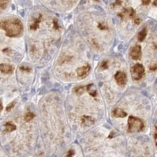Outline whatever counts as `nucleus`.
<instances>
[{
  "instance_id": "a878e982",
  "label": "nucleus",
  "mask_w": 157,
  "mask_h": 157,
  "mask_svg": "<svg viewBox=\"0 0 157 157\" xmlns=\"http://www.w3.org/2000/svg\"><path fill=\"white\" fill-rule=\"evenodd\" d=\"M135 23L137 24H139L140 23V20L139 19H136V20H135Z\"/></svg>"
},
{
  "instance_id": "7ed1b4c3",
  "label": "nucleus",
  "mask_w": 157,
  "mask_h": 157,
  "mask_svg": "<svg viewBox=\"0 0 157 157\" xmlns=\"http://www.w3.org/2000/svg\"><path fill=\"white\" fill-rule=\"evenodd\" d=\"M145 71V68L143 65L137 63L131 68V75L134 80H139L143 77Z\"/></svg>"
},
{
  "instance_id": "f257e3e1",
  "label": "nucleus",
  "mask_w": 157,
  "mask_h": 157,
  "mask_svg": "<svg viewBox=\"0 0 157 157\" xmlns=\"http://www.w3.org/2000/svg\"><path fill=\"white\" fill-rule=\"evenodd\" d=\"M0 29L6 31V35L10 37H15L23 32V23L18 18H9L0 21Z\"/></svg>"
},
{
  "instance_id": "412c9836",
  "label": "nucleus",
  "mask_w": 157,
  "mask_h": 157,
  "mask_svg": "<svg viewBox=\"0 0 157 157\" xmlns=\"http://www.w3.org/2000/svg\"><path fill=\"white\" fill-rule=\"evenodd\" d=\"M53 23H54V28L56 29H58V28H59V26H58V24L57 20H55L54 21H53Z\"/></svg>"
},
{
  "instance_id": "20e7f679",
  "label": "nucleus",
  "mask_w": 157,
  "mask_h": 157,
  "mask_svg": "<svg viewBox=\"0 0 157 157\" xmlns=\"http://www.w3.org/2000/svg\"><path fill=\"white\" fill-rule=\"evenodd\" d=\"M117 84L120 86H124L127 82L126 74L123 72H118L114 76Z\"/></svg>"
},
{
  "instance_id": "bb28decb",
  "label": "nucleus",
  "mask_w": 157,
  "mask_h": 157,
  "mask_svg": "<svg viewBox=\"0 0 157 157\" xmlns=\"http://www.w3.org/2000/svg\"><path fill=\"white\" fill-rule=\"evenodd\" d=\"M103 1H104L106 4H107V3L108 2V0H103Z\"/></svg>"
},
{
  "instance_id": "1a4fd4ad",
  "label": "nucleus",
  "mask_w": 157,
  "mask_h": 157,
  "mask_svg": "<svg viewBox=\"0 0 157 157\" xmlns=\"http://www.w3.org/2000/svg\"><path fill=\"white\" fill-rule=\"evenodd\" d=\"M112 115L115 118H124L127 115V113L121 109L115 108L113 111Z\"/></svg>"
},
{
  "instance_id": "39448f33",
  "label": "nucleus",
  "mask_w": 157,
  "mask_h": 157,
  "mask_svg": "<svg viewBox=\"0 0 157 157\" xmlns=\"http://www.w3.org/2000/svg\"><path fill=\"white\" fill-rule=\"evenodd\" d=\"M130 55L133 60H140L142 56L141 47L140 46L137 45L132 47L131 50Z\"/></svg>"
},
{
  "instance_id": "b1692460",
  "label": "nucleus",
  "mask_w": 157,
  "mask_h": 157,
  "mask_svg": "<svg viewBox=\"0 0 157 157\" xmlns=\"http://www.w3.org/2000/svg\"><path fill=\"white\" fill-rule=\"evenodd\" d=\"M3 109V103L0 100V112H1Z\"/></svg>"
},
{
  "instance_id": "4be33fe9",
  "label": "nucleus",
  "mask_w": 157,
  "mask_h": 157,
  "mask_svg": "<svg viewBox=\"0 0 157 157\" xmlns=\"http://www.w3.org/2000/svg\"><path fill=\"white\" fill-rule=\"evenodd\" d=\"M157 127H156V126L155 127V131L154 132V139L155 141V144H156V146H157Z\"/></svg>"
},
{
  "instance_id": "cd10ccee",
  "label": "nucleus",
  "mask_w": 157,
  "mask_h": 157,
  "mask_svg": "<svg viewBox=\"0 0 157 157\" xmlns=\"http://www.w3.org/2000/svg\"><path fill=\"white\" fill-rule=\"evenodd\" d=\"M155 3V6H157V0H155V1L154 2V4Z\"/></svg>"
},
{
  "instance_id": "393cba45",
  "label": "nucleus",
  "mask_w": 157,
  "mask_h": 157,
  "mask_svg": "<svg viewBox=\"0 0 157 157\" xmlns=\"http://www.w3.org/2000/svg\"><path fill=\"white\" fill-rule=\"evenodd\" d=\"M156 68H157V66H156V65H155V66L154 65L153 66H151V67H150V69L151 70L155 71V70H156Z\"/></svg>"
},
{
  "instance_id": "4468645a",
  "label": "nucleus",
  "mask_w": 157,
  "mask_h": 157,
  "mask_svg": "<svg viewBox=\"0 0 157 157\" xmlns=\"http://www.w3.org/2000/svg\"><path fill=\"white\" fill-rule=\"evenodd\" d=\"M9 0H0V9H5L7 7Z\"/></svg>"
},
{
  "instance_id": "5701e85b",
  "label": "nucleus",
  "mask_w": 157,
  "mask_h": 157,
  "mask_svg": "<svg viewBox=\"0 0 157 157\" xmlns=\"http://www.w3.org/2000/svg\"><path fill=\"white\" fill-rule=\"evenodd\" d=\"M142 1L143 4L144 5L149 4L150 3V1H151V0H142Z\"/></svg>"
},
{
  "instance_id": "2eb2a0df",
  "label": "nucleus",
  "mask_w": 157,
  "mask_h": 157,
  "mask_svg": "<svg viewBox=\"0 0 157 157\" xmlns=\"http://www.w3.org/2000/svg\"><path fill=\"white\" fill-rule=\"evenodd\" d=\"M35 115L32 112H28L25 115V120L27 122L31 121L34 118Z\"/></svg>"
},
{
  "instance_id": "ddd939ff",
  "label": "nucleus",
  "mask_w": 157,
  "mask_h": 157,
  "mask_svg": "<svg viewBox=\"0 0 157 157\" xmlns=\"http://www.w3.org/2000/svg\"><path fill=\"white\" fill-rule=\"evenodd\" d=\"M147 35V31L146 28L142 30V31H141L140 32H139V34L138 35V39L140 42H143Z\"/></svg>"
},
{
  "instance_id": "0eeeda50",
  "label": "nucleus",
  "mask_w": 157,
  "mask_h": 157,
  "mask_svg": "<svg viewBox=\"0 0 157 157\" xmlns=\"http://www.w3.org/2000/svg\"><path fill=\"white\" fill-rule=\"evenodd\" d=\"M14 67L11 65L5 63L0 64V71L4 74H12L14 70Z\"/></svg>"
},
{
  "instance_id": "6ab92c4d",
  "label": "nucleus",
  "mask_w": 157,
  "mask_h": 157,
  "mask_svg": "<svg viewBox=\"0 0 157 157\" xmlns=\"http://www.w3.org/2000/svg\"><path fill=\"white\" fill-rule=\"evenodd\" d=\"M74 154H75V152H74V150L70 149V150L68 151V154H67V156H68V157H72V156L74 155Z\"/></svg>"
},
{
  "instance_id": "9d476101",
  "label": "nucleus",
  "mask_w": 157,
  "mask_h": 157,
  "mask_svg": "<svg viewBox=\"0 0 157 157\" xmlns=\"http://www.w3.org/2000/svg\"><path fill=\"white\" fill-rule=\"evenodd\" d=\"M41 19H42L41 15H39V17L37 18H34L33 23L30 26V29L32 30H36L38 28H39V24L41 21Z\"/></svg>"
},
{
  "instance_id": "aec40b11",
  "label": "nucleus",
  "mask_w": 157,
  "mask_h": 157,
  "mask_svg": "<svg viewBox=\"0 0 157 157\" xmlns=\"http://www.w3.org/2000/svg\"><path fill=\"white\" fill-rule=\"evenodd\" d=\"M95 8L99 11L101 12H104V10L103 9V8L100 6H95Z\"/></svg>"
},
{
  "instance_id": "f03ea898",
  "label": "nucleus",
  "mask_w": 157,
  "mask_h": 157,
  "mask_svg": "<svg viewBox=\"0 0 157 157\" xmlns=\"http://www.w3.org/2000/svg\"><path fill=\"white\" fill-rule=\"evenodd\" d=\"M128 130L129 132H139L145 129V124L140 118L130 116L128 120Z\"/></svg>"
},
{
  "instance_id": "9b49d317",
  "label": "nucleus",
  "mask_w": 157,
  "mask_h": 157,
  "mask_svg": "<svg viewBox=\"0 0 157 157\" xmlns=\"http://www.w3.org/2000/svg\"><path fill=\"white\" fill-rule=\"evenodd\" d=\"M87 86H86L77 87L74 89V90L75 94L78 95H81L83 94L85 90H87Z\"/></svg>"
},
{
  "instance_id": "dca6fc26",
  "label": "nucleus",
  "mask_w": 157,
  "mask_h": 157,
  "mask_svg": "<svg viewBox=\"0 0 157 157\" xmlns=\"http://www.w3.org/2000/svg\"><path fill=\"white\" fill-rule=\"evenodd\" d=\"M16 104L15 101H13L11 103H10L7 106V107H6V111L7 112H10L11 111L12 109H13L15 106Z\"/></svg>"
},
{
  "instance_id": "f3484780",
  "label": "nucleus",
  "mask_w": 157,
  "mask_h": 157,
  "mask_svg": "<svg viewBox=\"0 0 157 157\" xmlns=\"http://www.w3.org/2000/svg\"><path fill=\"white\" fill-rule=\"evenodd\" d=\"M108 67V61H106V60H104L102 61L101 63V69L104 70L107 69Z\"/></svg>"
},
{
  "instance_id": "6e6552de",
  "label": "nucleus",
  "mask_w": 157,
  "mask_h": 157,
  "mask_svg": "<svg viewBox=\"0 0 157 157\" xmlns=\"http://www.w3.org/2000/svg\"><path fill=\"white\" fill-rule=\"evenodd\" d=\"M82 125L84 127H89L94 124V120L92 117L87 115H84L81 119Z\"/></svg>"
},
{
  "instance_id": "a211bd4d",
  "label": "nucleus",
  "mask_w": 157,
  "mask_h": 157,
  "mask_svg": "<svg viewBox=\"0 0 157 157\" xmlns=\"http://www.w3.org/2000/svg\"><path fill=\"white\" fill-rule=\"evenodd\" d=\"M20 70H21V71H25L27 72H31L32 71V69L30 67H24V66H21L20 67Z\"/></svg>"
},
{
  "instance_id": "f8f14e48",
  "label": "nucleus",
  "mask_w": 157,
  "mask_h": 157,
  "mask_svg": "<svg viewBox=\"0 0 157 157\" xmlns=\"http://www.w3.org/2000/svg\"><path fill=\"white\" fill-rule=\"evenodd\" d=\"M5 128L6 132H10L15 131L16 129V126L12 123L8 122L5 124Z\"/></svg>"
},
{
  "instance_id": "423d86ee",
  "label": "nucleus",
  "mask_w": 157,
  "mask_h": 157,
  "mask_svg": "<svg viewBox=\"0 0 157 157\" xmlns=\"http://www.w3.org/2000/svg\"><path fill=\"white\" fill-rule=\"evenodd\" d=\"M90 70V66L89 65L83 66L82 67H79L77 70V73L78 77L84 78L88 75Z\"/></svg>"
}]
</instances>
